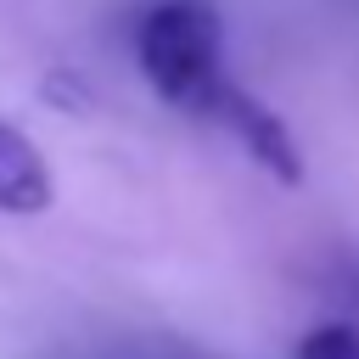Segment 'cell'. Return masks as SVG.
Instances as JSON below:
<instances>
[{"instance_id":"4","label":"cell","mask_w":359,"mask_h":359,"mask_svg":"<svg viewBox=\"0 0 359 359\" xmlns=\"http://www.w3.org/2000/svg\"><path fill=\"white\" fill-rule=\"evenodd\" d=\"M297 359H359V331L353 325H314L297 342Z\"/></svg>"},{"instance_id":"2","label":"cell","mask_w":359,"mask_h":359,"mask_svg":"<svg viewBox=\"0 0 359 359\" xmlns=\"http://www.w3.org/2000/svg\"><path fill=\"white\" fill-rule=\"evenodd\" d=\"M202 118H213V123H224L230 135H236V146L264 168V174H275L280 185H297L303 180V157H297V140H292V129L264 107V101H252L241 84H219L213 95H208V107H202Z\"/></svg>"},{"instance_id":"3","label":"cell","mask_w":359,"mask_h":359,"mask_svg":"<svg viewBox=\"0 0 359 359\" xmlns=\"http://www.w3.org/2000/svg\"><path fill=\"white\" fill-rule=\"evenodd\" d=\"M50 202H56V174H50L45 151L17 123H0V213L34 219Z\"/></svg>"},{"instance_id":"1","label":"cell","mask_w":359,"mask_h":359,"mask_svg":"<svg viewBox=\"0 0 359 359\" xmlns=\"http://www.w3.org/2000/svg\"><path fill=\"white\" fill-rule=\"evenodd\" d=\"M135 56L146 84L168 101L202 118L208 95L224 84V34H219V11L208 0H157L140 28H135Z\"/></svg>"}]
</instances>
